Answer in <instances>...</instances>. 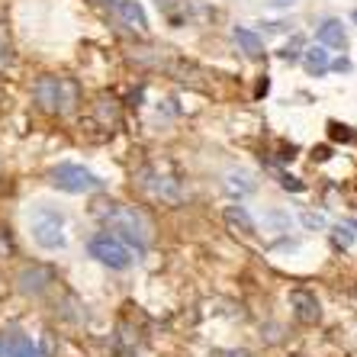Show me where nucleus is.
<instances>
[{
  "instance_id": "obj_17",
  "label": "nucleus",
  "mask_w": 357,
  "mask_h": 357,
  "mask_svg": "<svg viewBox=\"0 0 357 357\" xmlns=\"http://www.w3.org/2000/svg\"><path fill=\"white\" fill-rule=\"evenodd\" d=\"M280 181H283V187H287V190H290V187H293V190H303V183H296L293 177H287V174H283Z\"/></svg>"
},
{
  "instance_id": "obj_2",
  "label": "nucleus",
  "mask_w": 357,
  "mask_h": 357,
  "mask_svg": "<svg viewBox=\"0 0 357 357\" xmlns=\"http://www.w3.org/2000/svg\"><path fill=\"white\" fill-rule=\"evenodd\" d=\"M33 100L49 116H71L81 103V87L65 75H42L33 87Z\"/></svg>"
},
{
  "instance_id": "obj_5",
  "label": "nucleus",
  "mask_w": 357,
  "mask_h": 357,
  "mask_svg": "<svg viewBox=\"0 0 357 357\" xmlns=\"http://www.w3.org/2000/svg\"><path fill=\"white\" fill-rule=\"evenodd\" d=\"M49 177H52V187H59L65 193H93L103 187V181L84 165H59L52 167Z\"/></svg>"
},
{
  "instance_id": "obj_6",
  "label": "nucleus",
  "mask_w": 357,
  "mask_h": 357,
  "mask_svg": "<svg viewBox=\"0 0 357 357\" xmlns=\"http://www.w3.org/2000/svg\"><path fill=\"white\" fill-rule=\"evenodd\" d=\"M109 10L119 17V23L135 29V33H149V13L139 0H107Z\"/></svg>"
},
{
  "instance_id": "obj_9",
  "label": "nucleus",
  "mask_w": 357,
  "mask_h": 357,
  "mask_svg": "<svg viewBox=\"0 0 357 357\" xmlns=\"http://www.w3.org/2000/svg\"><path fill=\"white\" fill-rule=\"evenodd\" d=\"M49 283H52V274L39 264L20 271V290H23L26 296H42V293L49 290Z\"/></svg>"
},
{
  "instance_id": "obj_8",
  "label": "nucleus",
  "mask_w": 357,
  "mask_h": 357,
  "mask_svg": "<svg viewBox=\"0 0 357 357\" xmlns=\"http://www.w3.org/2000/svg\"><path fill=\"white\" fill-rule=\"evenodd\" d=\"M316 39L319 45H325V49H348V29H344V23L341 20H322L316 29Z\"/></svg>"
},
{
  "instance_id": "obj_15",
  "label": "nucleus",
  "mask_w": 357,
  "mask_h": 357,
  "mask_svg": "<svg viewBox=\"0 0 357 357\" xmlns=\"http://www.w3.org/2000/svg\"><path fill=\"white\" fill-rule=\"evenodd\" d=\"M225 187H229L232 193H251V190H255V181L241 171V174H229V177H225Z\"/></svg>"
},
{
  "instance_id": "obj_4",
  "label": "nucleus",
  "mask_w": 357,
  "mask_h": 357,
  "mask_svg": "<svg viewBox=\"0 0 357 357\" xmlns=\"http://www.w3.org/2000/svg\"><path fill=\"white\" fill-rule=\"evenodd\" d=\"M87 251H91L93 261H100V264L109 267V271H126V267H132V261H135L132 248H129L123 238H116L113 232H97L87 241Z\"/></svg>"
},
{
  "instance_id": "obj_16",
  "label": "nucleus",
  "mask_w": 357,
  "mask_h": 357,
  "mask_svg": "<svg viewBox=\"0 0 357 357\" xmlns=\"http://www.w3.org/2000/svg\"><path fill=\"white\" fill-rule=\"evenodd\" d=\"M303 222H306L309 229H319V225H325V219L316 216V213H306V216H303Z\"/></svg>"
},
{
  "instance_id": "obj_13",
  "label": "nucleus",
  "mask_w": 357,
  "mask_h": 357,
  "mask_svg": "<svg viewBox=\"0 0 357 357\" xmlns=\"http://www.w3.org/2000/svg\"><path fill=\"white\" fill-rule=\"evenodd\" d=\"M225 222L232 225V229H238V232H245V235H255V219L248 216V209L245 206H225Z\"/></svg>"
},
{
  "instance_id": "obj_3",
  "label": "nucleus",
  "mask_w": 357,
  "mask_h": 357,
  "mask_svg": "<svg viewBox=\"0 0 357 357\" xmlns=\"http://www.w3.org/2000/svg\"><path fill=\"white\" fill-rule=\"evenodd\" d=\"M29 235L39 248L45 251H59L65 248V213L59 206H49V203H39L33 209V216H29Z\"/></svg>"
},
{
  "instance_id": "obj_10",
  "label": "nucleus",
  "mask_w": 357,
  "mask_h": 357,
  "mask_svg": "<svg viewBox=\"0 0 357 357\" xmlns=\"http://www.w3.org/2000/svg\"><path fill=\"white\" fill-rule=\"evenodd\" d=\"M232 39L235 45H238V52H245L248 59H264V39H261L258 33H251L248 26H235L232 29Z\"/></svg>"
},
{
  "instance_id": "obj_1",
  "label": "nucleus",
  "mask_w": 357,
  "mask_h": 357,
  "mask_svg": "<svg viewBox=\"0 0 357 357\" xmlns=\"http://www.w3.org/2000/svg\"><path fill=\"white\" fill-rule=\"evenodd\" d=\"M97 219L107 225V232H113L116 238H123L126 245H135V251H149L151 245V222L149 216L135 206H126L119 199L100 203Z\"/></svg>"
},
{
  "instance_id": "obj_18",
  "label": "nucleus",
  "mask_w": 357,
  "mask_h": 357,
  "mask_svg": "<svg viewBox=\"0 0 357 357\" xmlns=\"http://www.w3.org/2000/svg\"><path fill=\"white\" fill-rule=\"evenodd\" d=\"M0 357H3V338H0Z\"/></svg>"
},
{
  "instance_id": "obj_7",
  "label": "nucleus",
  "mask_w": 357,
  "mask_h": 357,
  "mask_svg": "<svg viewBox=\"0 0 357 357\" xmlns=\"http://www.w3.org/2000/svg\"><path fill=\"white\" fill-rule=\"evenodd\" d=\"M290 306H293V316L299 319V322H319L322 319V303H319L316 293H309V290H293L290 293Z\"/></svg>"
},
{
  "instance_id": "obj_12",
  "label": "nucleus",
  "mask_w": 357,
  "mask_h": 357,
  "mask_svg": "<svg viewBox=\"0 0 357 357\" xmlns=\"http://www.w3.org/2000/svg\"><path fill=\"white\" fill-rule=\"evenodd\" d=\"M3 357H42V351L36 348L33 338H26V335H13V338L3 341Z\"/></svg>"
},
{
  "instance_id": "obj_14",
  "label": "nucleus",
  "mask_w": 357,
  "mask_h": 357,
  "mask_svg": "<svg viewBox=\"0 0 357 357\" xmlns=\"http://www.w3.org/2000/svg\"><path fill=\"white\" fill-rule=\"evenodd\" d=\"M332 241H335V248H351L357 241V219H344V222L335 225V232H332Z\"/></svg>"
},
{
  "instance_id": "obj_11",
  "label": "nucleus",
  "mask_w": 357,
  "mask_h": 357,
  "mask_svg": "<svg viewBox=\"0 0 357 357\" xmlns=\"http://www.w3.org/2000/svg\"><path fill=\"white\" fill-rule=\"evenodd\" d=\"M303 68H306L312 77H322L328 68H332V61H328V52H325V45H312V49H306L303 55Z\"/></svg>"
},
{
  "instance_id": "obj_19",
  "label": "nucleus",
  "mask_w": 357,
  "mask_h": 357,
  "mask_svg": "<svg viewBox=\"0 0 357 357\" xmlns=\"http://www.w3.org/2000/svg\"><path fill=\"white\" fill-rule=\"evenodd\" d=\"M277 3H293V0H277Z\"/></svg>"
}]
</instances>
